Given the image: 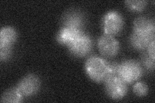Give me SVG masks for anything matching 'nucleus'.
Segmentation results:
<instances>
[{
	"label": "nucleus",
	"instance_id": "nucleus-1",
	"mask_svg": "<svg viewBox=\"0 0 155 103\" xmlns=\"http://www.w3.org/2000/svg\"><path fill=\"white\" fill-rule=\"evenodd\" d=\"M85 71L91 79L96 82H103L109 76V62L104 59L93 56L85 63Z\"/></svg>",
	"mask_w": 155,
	"mask_h": 103
},
{
	"label": "nucleus",
	"instance_id": "nucleus-12",
	"mask_svg": "<svg viewBox=\"0 0 155 103\" xmlns=\"http://www.w3.org/2000/svg\"><path fill=\"white\" fill-rule=\"evenodd\" d=\"M83 21V17L81 14L75 12H70L65 17L64 27L81 30Z\"/></svg>",
	"mask_w": 155,
	"mask_h": 103
},
{
	"label": "nucleus",
	"instance_id": "nucleus-4",
	"mask_svg": "<svg viewBox=\"0 0 155 103\" xmlns=\"http://www.w3.org/2000/svg\"><path fill=\"white\" fill-rule=\"evenodd\" d=\"M103 26L105 34L115 35L122 31L124 26L123 18L118 12L110 11L104 16Z\"/></svg>",
	"mask_w": 155,
	"mask_h": 103
},
{
	"label": "nucleus",
	"instance_id": "nucleus-16",
	"mask_svg": "<svg viewBox=\"0 0 155 103\" xmlns=\"http://www.w3.org/2000/svg\"><path fill=\"white\" fill-rule=\"evenodd\" d=\"M12 53L11 46L0 47V59L1 61H5L11 57Z\"/></svg>",
	"mask_w": 155,
	"mask_h": 103
},
{
	"label": "nucleus",
	"instance_id": "nucleus-5",
	"mask_svg": "<svg viewBox=\"0 0 155 103\" xmlns=\"http://www.w3.org/2000/svg\"><path fill=\"white\" fill-rule=\"evenodd\" d=\"M98 47L100 53L107 57L115 56L119 52L120 44L113 36L104 34L100 37Z\"/></svg>",
	"mask_w": 155,
	"mask_h": 103
},
{
	"label": "nucleus",
	"instance_id": "nucleus-17",
	"mask_svg": "<svg viewBox=\"0 0 155 103\" xmlns=\"http://www.w3.org/2000/svg\"><path fill=\"white\" fill-rule=\"evenodd\" d=\"M119 68L120 65L115 62H109V76L107 77L119 76Z\"/></svg>",
	"mask_w": 155,
	"mask_h": 103
},
{
	"label": "nucleus",
	"instance_id": "nucleus-18",
	"mask_svg": "<svg viewBox=\"0 0 155 103\" xmlns=\"http://www.w3.org/2000/svg\"><path fill=\"white\" fill-rule=\"evenodd\" d=\"M142 63L143 65L145 66V68H147L149 70H154V60L149 57V56L147 54H145L142 57Z\"/></svg>",
	"mask_w": 155,
	"mask_h": 103
},
{
	"label": "nucleus",
	"instance_id": "nucleus-15",
	"mask_svg": "<svg viewBox=\"0 0 155 103\" xmlns=\"http://www.w3.org/2000/svg\"><path fill=\"white\" fill-rule=\"evenodd\" d=\"M133 92L138 96H145L147 95L148 92V87L145 83L143 82H138L133 86Z\"/></svg>",
	"mask_w": 155,
	"mask_h": 103
},
{
	"label": "nucleus",
	"instance_id": "nucleus-6",
	"mask_svg": "<svg viewBox=\"0 0 155 103\" xmlns=\"http://www.w3.org/2000/svg\"><path fill=\"white\" fill-rule=\"evenodd\" d=\"M68 47L73 55L77 57H84L88 54L91 50V39L87 34L82 33Z\"/></svg>",
	"mask_w": 155,
	"mask_h": 103
},
{
	"label": "nucleus",
	"instance_id": "nucleus-10",
	"mask_svg": "<svg viewBox=\"0 0 155 103\" xmlns=\"http://www.w3.org/2000/svg\"><path fill=\"white\" fill-rule=\"evenodd\" d=\"M154 40V37L144 35V34L133 32L130 37V43L134 48L138 50L146 48L149 44Z\"/></svg>",
	"mask_w": 155,
	"mask_h": 103
},
{
	"label": "nucleus",
	"instance_id": "nucleus-19",
	"mask_svg": "<svg viewBox=\"0 0 155 103\" xmlns=\"http://www.w3.org/2000/svg\"><path fill=\"white\" fill-rule=\"evenodd\" d=\"M147 48V54L154 60V40L149 44Z\"/></svg>",
	"mask_w": 155,
	"mask_h": 103
},
{
	"label": "nucleus",
	"instance_id": "nucleus-11",
	"mask_svg": "<svg viewBox=\"0 0 155 103\" xmlns=\"http://www.w3.org/2000/svg\"><path fill=\"white\" fill-rule=\"evenodd\" d=\"M16 37L17 32L15 29L11 27L2 28L0 32V47L12 46Z\"/></svg>",
	"mask_w": 155,
	"mask_h": 103
},
{
	"label": "nucleus",
	"instance_id": "nucleus-14",
	"mask_svg": "<svg viewBox=\"0 0 155 103\" xmlns=\"http://www.w3.org/2000/svg\"><path fill=\"white\" fill-rule=\"evenodd\" d=\"M146 1H126L125 4L127 7L133 11H142L147 5Z\"/></svg>",
	"mask_w": 155,
	"mask_h": 103
},
{
	"label": "nucleus",
	"instance_id": "nucleus-13",
	"mask_svg": "<svg viewBox=\"0 0 155 103\" xmlns=\"http://www.w3.org/2000/svg\"><path fill=\"white\" fill-rule=\"evenodd\" d=\"M23 95L16 88H12L3 93L2 97V102L19 103L23 101Z\"/></svg>",
	"mask_w": 155,
	"mask_h": 103
},
{
	"label": "nucleus",
	"instance_id": "nucleus-3",
	"mask_svg": "<svg viewBox=\"0 0 155 103\" xmlns=\"http://www.w3.org/2000/svg\"><path fill=\"white\" fill-rule=\"evenodd\" d=\"M104 82L107 94L113 99H122L127 94V83L120 76L109 77Z\"/></svg>",
	"mask_w": 155,
	"mask_h": 103
},
{
	"label": "nucleus",
	"instance_id": "nucleus-7",
	"mask_svg": "<svg viewBox=\"0 0 155 103\" xmlns=\"http://www.w3.org/2000/svg\"><path fill=\"white\" fill-rule=\"evenodd\" d=\"M40 87V81L38 76L30 74L23 77L19 81L17 88L23 96L28 97L35 95Z\"/></svg>",
	"mask_w": 155,
	"mask_h": 103
},
{
	"label": "nucleus",
	"instance_id": "nucleus-9",
	"mask_svg": "<svg viewBox=\"0 0 155 103\" xmlns=\"http://www.w3.org/2000/svg\"><path fill=\"white\" fill-rule=\"evenodd\" d=\"M83 33L81 30L64 27L58 35V40L62 44L69 46Z\"/></svg>",
	"mask_w": 155,
	"mask_h": 103
},
{
	"label": "nucleus",
	"instance_id": "nucleus-8",
	"mask_svg": "<svg viewBox=\"0 0 155 103\" xmlns=\"http://www.w3.org/2000/svg\"><path fill=\"white\" fill-rule=\"evenodd\" d=\"M134 32L154 37L155 24L152 19L146 17H139L134 21Z\"/></svg>",
	"mask_w": 155,
	"mask_h": 103
},
{
	"label": "nucleus",
	"instance_id": "nucleus-2",
	"mask_svg": "<svg viewBox=\"0 0 155 103\" xmlns=\"http://www.w3.org/2000/svg\"><path fill=\"white\" fill-rule=\"evenodd\" d=\"M143 70L141 65L137 61L127 60L120 65L119 76L126 82L133 83L142 76Z\"/></svg>",
	"mask_w": 155,
	"mask_h": 103
}]
</instances>
